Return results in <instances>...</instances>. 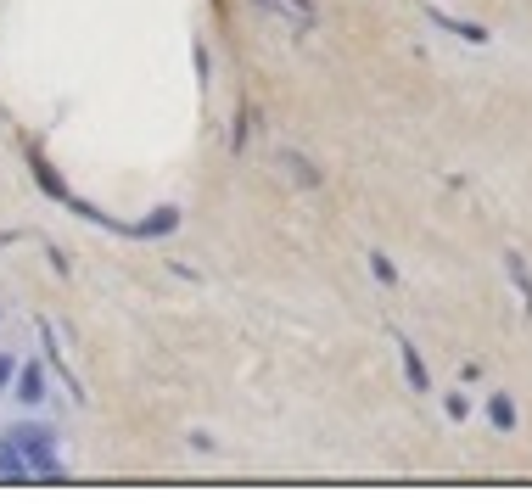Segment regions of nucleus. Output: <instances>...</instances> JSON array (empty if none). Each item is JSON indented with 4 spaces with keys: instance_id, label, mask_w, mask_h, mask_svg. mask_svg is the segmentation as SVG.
Listing matches in <instances>:
<instances>
[{
    "instance_id": "1",
    "label": "nucleus",
    "mask_w": 532,
    "mask_h": 504,
    "mask_svg": "<svg viewBox=\"0 0 532 504\" xmlns=\"http://www.w3.org/2000/svg\"><path fill=\"white\" fill-rule=\"evenodd\" d=\"M6 432L23 443L28 454V471L40 476V482H56V476H68V460H62V437L45 426V420H23V426H6Z\"/></svg>"
},
{
    "instance_id": "5",
    "label": "nucleus",
    "mask_w": 532,
    "mask_h": 504,
    "mask_svg": "<svg viewBox=\"0 0 532 504\" xmlns=\"http://www.w3.org/2000/svg\"><path fill=\"white\" fill-rule=\"evenodd\" d=\"M28 168H34V174H40V191H45V196H56V202H73V196H68V185L56 180V168L45 163V152H40V146H34V152H28Z\"/></svg>"
},
{
    "instance_id": "9",
    "label": "nucleus",
    "mask_w": 532,
    "mask_h": 504,
    "mask_svg": "<svg viewBox=\"0 0 532 504\" xmlns=\"http://www.w3.org/2000/svg\"><path fill=\"white\" fill-rule=\"evenodd\" d=\"M488 415H493V426H499V432H510V426H516V404H510V398H488Z\"/></svg>"
},
{
    "instance_id": "2",
    "label": "nucleus",
    "mask_w": 532,
    "mask_h": 504,
    "mask_svg": "<svg viewBox=\"0 0 532 504\" xmlns=\"http://www.w3.org/2000/svg\"><path fill=\"white\" fill-rule=\"evenodd\" d=\"M17 404H23V409L45 404V364H40V359H23V364H17Z\"/></svg>"
},
{
    "instance_id": "8",
    "label": "nucleus",
    "mask_w": 532,
    "mask_h": 504,
    "mask_svg": "<svg viewBox=\"0 0 532 504\" xmlns=\"http://www.w3.org/2000/svg\"><path fill=\"white\" fill-rule=\"evenodd\" d=\"M432 17L448 28V34H460V40H471V45H482V40H488V28H476V23H454V17H443V12H432Z\"/></svg>"
},
{
    "instance_id": "10",
    "label": "nucleus",
    "mask_w": 532,
    "mask_h": 504,
    "mask_svg": "<svg viewBox=\"0 0 532 504\" xmlns=\"http://www.w3.org/2000/svg\"><path fill=\"white\" fill-rule=\"evenodd\" d=\"M370 269H376V280H387V286H392V280H398V269H392V258H381V252H370Z\"/></svg>"
},
{
    "instance_id": "11",
    "label": "nucleus",
    "mask_w": 532,
    "mask_h": 504,
    "mask_svg": "<svg viewBox=\"0 0 532 504\" xmlns=\"http://www.w3.org/2000/svg\"><path fill=\"white\" fill-rule=\"evenodd\" d=\"M510 280L521 286V297H527V308H532V280H527V269H521V258H510Z\"/></svg>"
},
{
    "instance_id": "4",
    "label": "nucleus",
    "mask_w": 532,
    "mask_h": 504,
    "mask_svg": "<svg viewBox=\"0 0 532 504\" xmlns=\"http://www.w3.org/2000/svg\"><path fill=\"white\" fill-rule=\"evenodd\" d=\"M174 230H180V208H157L140 224H129V236H174Z\"/></svg>"
},
{
    "instance_id": "3",
    "label": "nucleus",
    "mask_w": 532,
    "mask_h": 504,
    "mask_svg": "<svg viewBox=\"0 0 532 504\" xmlns=\"http://www.w3.org/2000/svg\"><path fill=\"white\" fill-rule=\"evenodd\" d=\"M0 476H6V482H28V454H23V443H17L12 432H0Z\"/></svg>"
},
{
    "instance_id": "6",
    "label": "nucleus",
    "mask_w": 532,
    "mask_h": 504,
    "mask_svg": "<svg viewBox=\"0 0 532 504\" xmlns=\"http://www.w3.org/2000/svg\"><path fill=\"white\" fill-rule=\"evenodd\" d=\"M398 353H404V376H409V387H415V392L432 387V376H426V364H420V353H415V342H409V336H398Z\"/></svg>"
},
{
    "instance_id": "7",
    "label": "nucleus",
    "mask_w": 532,
    "mask_h": 504,
    "mask_svg": "<svg viewBox=\"0 0 532 504\" xmlns=\"http://www.w3.org/2000/svg\"><path fill=\"white\" fill-rule=\"evenodd\" d=\"M264 6H269V12H286L297 28H308V23H314V6H303V0H264Z\"/></svg>"
},
{
    "instance_id": "12",
    "label": "nucleus",
    "mask_w": 532,
    "mask_h": 504,
    "mask_svg": "<svg viewBox=\"0 0 532 504\" xmlns=\"http://www.w3.org/2000/svg\"><path fill=\"white\" fill-rule=\"evenodd\" d=\"M17 381V353H0V392Z\"/></svg>"
}]
</instances>
